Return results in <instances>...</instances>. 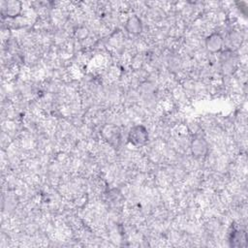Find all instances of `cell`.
I'll return each instance as SVG.
<instances>
[{"mask_svg":"<svg viewBox=\"0 0 248 248\" xmlns=\"http://www.w3.org/2000/svg\"><path fill=\"white\" fill-rule=\"evenodd\" d=\"M149 139L147 129L143 125L132 127L128 133V141L135 147H140L147 143Z\"/></svg>","mask_w":248,"mask_h":248,"instance_id":"cell-1","label":"cell"},{"mask_svg":"<svg viewBox=\"0 0 248 248\" xmlns=\"http://www.w3.org/2000/svg\"><path fill=\"white\" fill-rule=\"evenodd\" d=\"M22 12V3L16 0L3 1L1 3V15L4 17L16 18Z\"/></svg>","mask_w":248,"mask_h":248,"instance_id":"cell-2","label":"cell"},{"mask_svg":"<svg viewBox=\"0 0 248 248\" xmlns=\"http://www.w3.org/2000/svg\"><path fill=\"white\" fill-rule=\"evenodd\" d=\"M208 149H209L208 142L206 141V140L203 137L197 136L193 139V140L191 142V152H192L193 156H195L197 158L203 157L207 154Z\"/></svg>","mask_w":248,"mask_h":248,"instance_id":"cell-3","label":"cell"},{"mask_svg":"<svg viewBox=\"0 0 248 248\" xmlns=\"http://www.w3.org/2000/svg\"><path fill=\"white\" fill-rule=\"evenodd\" d=\"M224 46V39L221 34L214 32L208 35L205 39V48L210 53L219 52Z\"/></svg>","mask_w":248,"mask_h":248,"instance_id":"cell-4","label":"cell"},{"mask_svg":"<svg viewBox=\"0 0 248 248\" xmlns=\"http://www.w3.org/2000/svg\"><path fill=\"white\" fill-rule=\"evenodd\" d=\"M229 241L232 247H245L247 245V233L243 230H233Z\"/></svg>","mask_w":248,"mask_h":248,"instance_id":"cell-5","label":"cell"},{"mask_svg":"<svg viewBox=\"0 0 248 248\" xmlns=\"http://www.w3.org/2000/svg\"><path fill=\"white\" fill-rule=\"evenodd\" d=\"M125 29L132 35H139L142 31L141 19L137 16H130L125 22Z\"/></svg>","mask_w":248,"mask_h":248,"instance_id":"cell-6","label":"cell"},{"mask_svg":"<svg viewBox=\"0 0 248 248\" xmlns=\"http://www.w3.org/2000/svg\"><path fill=\"white\" fill-rule=\"evenodd\" d=\"M106 134V139L109 141L111 140H119V132L116 131V129H114V131H111V126L108 127V131H105Z\"/></svg>","mask_w":248,"mask_h":248,"instance_id":"cell-7","label":"cell"}]
</instances>
